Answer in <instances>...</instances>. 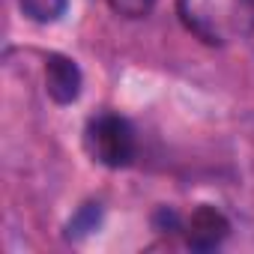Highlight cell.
<instances>
[{"label": "cell", "mask_w": 254, "mask_h": 254, "mask_svg": "<svg viewBox=\"0 0 254 254\" xmlns=\"http://www.w3.org/2000/svg\"><path fill=\"white\" fill-rule=\"evenodd\" d=\"M183 24L206 45L254 33V0H180Z\"/></svg>", "instance_id": "6da1fadb"}, {"label": "cell", "mask_w": 254, "mask_h": 254, "mask_svg": "<svg viewBox=\"0 0 254 254\" xmlns=\"http://www.w3.org/2000/svg\"><path fill=\"white\" fill-rule=\"evenodd\" d=\"M84 144L87 153L93 156V162L105 165V168H126L135 159V132L129 120H123L120 114H99L87 123L84 132Z\"/></svg>", "instance_id": "7a4b0ae2"}, {"label": "cell", "mask_w": 254, "mask_h": 254, "mask_svg": "<svg viewBox=\"0 0 254 254\" xmlns=\"http://www.w3.org/2000/svg\"><path fill=\"white\" fill-rule=\"evenodd\" d=\"M183 230H186V242H189L194 251H212V248H218V245L224 242V236L230 233V221L224 218L221 209L203 203V206H197V209L189 215V221H186Z\"/></svg>", "instance_id": "3957f363"}, {"label": "cell", "mask_w": 254, "mask_h": 254, "mask_svg": "<svg viewBox=\"0 0 254 254\" xmlns=\"http://www.w3.org/2000/svg\"><path fill=\"white\" fill-rule=\"evenodd\" d=\"M45 90L57 105H69L81 96V69L72 57L48 54L45 57Z\"/></svg>", "instance_id": "277c9868"}, {"label": "cell", "mask_w": 254, "mask_h": 254, "mask_svg": "<svg viewBox=\"0 0 254 254\" xmlns=\"http://www.w3.org/2000/svg\"><path fill=\"white\" fill-rule=\"evenodd\" d=\"M18 6H21L24 18L36 21V24H54L66 15L69 0H18Z\"/></svg>", "instance_id": "5b68a950"}, {"label": "cell", "mask_w": 254, "mask_h": 254, "mask_svg": "<svg viewBox=\"0 0 254 254\" xmlns=\"http://www.w3.org/2000/svg\"><path fill=\"white\" fill-rule=\"evenodd\" d=\"M99 218H102L99 203H87V206H81L78 215L66 224V236H69V239H81V236L93 233V230L99 227Z\"/></svg>", "instance_id": "8992f818"}, {"label": "cell", "mask_w": 254, "mask_h": 254, "mask_svg": "<svg viewBox=\"0 0 254 254\" xmlns=\"http://www.w3.org/2000/svg\"><path fill=\"white\" fill-rule=\"evenodd\" d=\"M108 6L123 18H147L156 6V0H108Z\"/></svg>", "instance_id": "52a82bcc"}]
</instances>
